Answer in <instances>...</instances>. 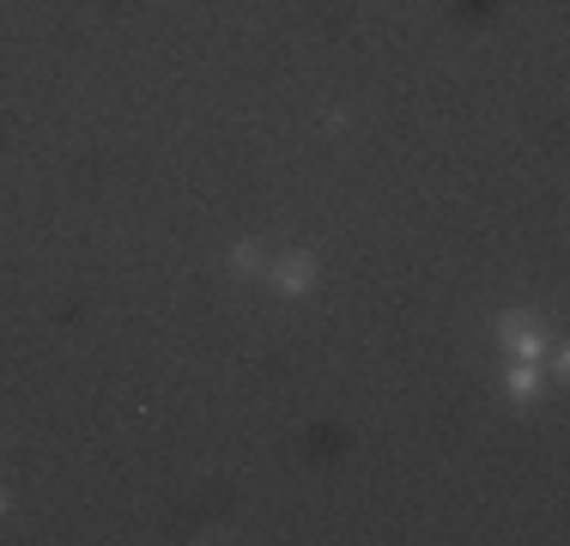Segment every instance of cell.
<instances>
[{"instance_id": "cell-1", "label": "cell", "mask_w": 570, "mask_h": 546, "mask_svg": "<svg viewBox=\"0 0 570 546\" xmlns=\"http://www.w3.org/2000/svg\"><path fill=\"white\" fill-rule=\"evenodd\" d=\"M498 341L510 346L522 364H540V353H547V322L528 316V310H510V316L498 322Z\"/></svg>"}, {"instance_id": "cell-2", "label": "cell", "mask_w": 570, "mask_h": 546, "mask_svg": "<svg viewBox=\"0 0 570 546\" xmlns=\"http://www.w3.org/2000/svg\"><path fill=\"white\" fill-rule=\"evenodd\" d=\"M274 285H279L285 297H304L309 285H316V255H309V250H292V255L274 267Z\"/></svg>"}, {"instance_id": "cell-5", "label": "cell", "mask_w": 570, "mask_h": 546, "mask_svg": "<svg viewBox=\"0 0 570 546\" xmlns=\"http://www.w3.org/2000/svg\"><path fill=\"white\" fill-rule=\"evenodd\" d=\"M0 510H7V498H0Z\"/></svg>"}, {"instance_id": "cell-3", "label": "cell", "mask_w": 570, "mask_h": 546, "mask_svg": "<svg viewBox=\"0 0 570 546\" xmlns=\"http://www.w3.org/2000/svg\"><path fill=\"white\" fill-rule=\"evenodd\" d=\"M510 401H516V407L540 401V364H522V358H516V371H510Z\"/></svg>"}, {"instance_id": "cell-4", "label": "cell", "mask_w": 570, "mask_h": 546, "mask_svg": "<svg viewBox=\"0 0 570 546\" xmlns=\"http://www.w3.org/2000/svg\"><path fill=\"white\" fill-rule=\"evenodd\" d=\"M231 267H237V273H262V250H255V243H237V250H231Z\"/></svg>"}]
</instances>
